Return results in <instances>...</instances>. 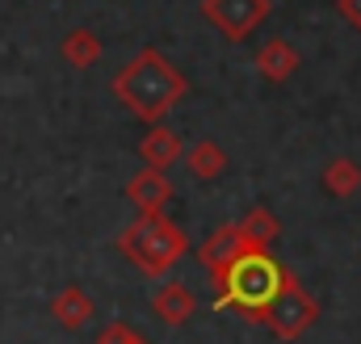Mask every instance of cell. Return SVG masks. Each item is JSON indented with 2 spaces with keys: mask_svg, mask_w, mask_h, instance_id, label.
Returning a JSON list of instances; mask_svg holds the SVG:
<instances>
[{
  "mask_svg": "<svg viewBox=\"0 0 361 344\" xmlns=\"http://www.w3.org/2000/svg\"><path fill=\"white\" fill-rule=\"evenodd\" d=\"M118 97L139 113V118H160V113H169L173 105H177V97L185 92V80H180L177 72L164 63V55H156V51H143L122 76H118Z\"/></svg>",
  "mask_w": 361,
  "mask_h": 344,
  "instance_id": "1",
  "label": "cell"
},
{
  "mask_svg": "<svg viewBox=\"0 0 361 344\" xmlns=\"http://www.w3.org/2000/svg\"><path fill=\"white\" fill-rule=\"evenodd\" d=\"M219 281H223V298H227V302H235L240 311L257 315V311H265L273 298L281 294V285H286L290 277H286L281 264L273 257H265L261 248H248Z\"/></svg>",
  "mask_w": 361,
  "mask_h": 344,
  "instance_id": "2",
  "label": "cell"
},
{
  "mask_svg": "<svg viewBox=\"0 0 361 344\" xmlns=\"http://www.w3.org/2000/svg\"><path fill=\"white\" fill-rule=\"evenodd\" d=\"M122 252L135 260L147 277H164L185 252V235L164 214H139V223L122 235Z\"/></svg>",
  "mask_w": 361,
  "mask_h": 344,
  "instance_id": "3",
  "label": "cell"
},
{
  "mask_svg": "<svg viewBox=\"0 0 361 344\" xmlns=\"http://www.w3.org/2000/svg\"><path fill=\"white\" fill-rule=\"evenodd\" d=\"M252 319H261L273 336H281V340H298V336L319 319V307H315V298H311L298 281H286L281 294L273 298L265 311H257Z\"/></svg>",
  "mask_w": 361,
  "mask_h": 344,
  "instance_id": "4",
  "label": "cell"
},
{
  "mask_svg": "<svg viewBox=\"0 0 361 344\" xmlns=\"http://www.w3.org/2000/svg\"><path fill=\"white\" fill-rule=\"evenodd\" d=\"M248 248H257V244L244 235V227H219V231L202 244V264H206L214 277H223V273L244 257Z\"/></svg>",
  "mask_w": 361,
  "mask_h": 344,
  "instance_id": "5",
  "label": "cell"
},
{
  "mask_svg": "<svg viewBox=\"0 0 361 344\" xmlns=\"http://www.w3.org/2000/svg\"><path fill=\"white\" fill-rule=\"evenodd\" d=\"M206 17H210L227 38H240L244 30H252V25L265 17V0H210V4H206Z\"/></svg>",
  "mask_w": 361,
  "mask_h": 344,
  "instance_id": "6",
  "label": "cell"
},
{
  "mask_svg": "<svg viewBox=\"0 0 361 344\" xmlns=\"http://www.w3.org/2000/svg\"><path fill=\"white\" fill-rule=\"evenodd\" d=\"M152 307H156V315L164 319V324H189L193 319V311H197V298H193V290L189 285H180V281H164L160 290H156V298H152Z\"/></svg>",
  "mask_w": 361,
  "mask_h": 344,
  "instance_id": "7",
  "label": "cell"
},
{
  "mask_svg": "<svg viewBox=\"0 0 361 344\" xmlns=\"http://www.w3.org/2000/svg\"><path fill=\"white\" fill-rule=\"evenodd\" d=\"M169 180H164V168H143L130 185H126V197L139 206V214H160V206L169 202Z\"/></svg>",
  "mask_w": 361,
  "mask_h": 344,
  "instance_id": "8",
  "label": "cell"
},
{
  "mask_svg": "<svg viewBox=\"0 0 361 344\" xmlns=\"http://www.w3.org/2000/svg\"><path fill=\"white\" fill-rule=\"evenodd\" d=\"M51 315H55L63 328H85L92 319V298L80 285H72V290H63V294L51 302Z\"/></svg>",
  "mask_w": 361,
  "mask_h": 344,
  "instance_id": "9",
  "label": "cell"
},
{
  "mask_svg": "<svg viewBox=\"0 0 361 344\" xmlns=\"http://www.w3.org/2000/svg\"><path fill=\"white\" fill-rule=\"evenodd\" d=\"M139 152H143L147 168H169V164L180 156V143H177V135H169V130H152V135L143 139Z\"/></svg>",
  "mask_w": 361,
  "mask_h": 344,
  "instance_id": "10",
  "label": "cell"
},
{
  "mask_svg": "<svg viewBox=\"0 0 361 344\" xmlns=\"http://www.w3.org/2000/svg\"><path fill=\"white\" fill-rule=\"evenodd\" d=\"M298 68V55H294V47H286V42H273L261 51V72L269 76V80H286L290 72Z\"/></svg>",
  "mask_w": 361,
  "mask_h": 344,
  "instance_id": "11",
  "label": "cell"
},
{
  "mask_svg": "<svg viewBox=\"0 0 361 344\" xmlns=\"http://www.w3.org/2000/svg\"><path fill=\"white\" fill-rule=\"evenodd\" d=\"M223 168H227V156H223L214 143H197V147L189 152V172H193V176H202V180H214Z\"/></svg>",
  "mask_w": 361,
  "mask_h": 344,
  "instance_id": "12",
  "label": "cell"
},
{
  "mask_svg": "<svg viewBox=\"0 0 361 344\" xmlns=\"http://www.w3.org/2000/svg\"><path fill=\"white\" fill-rule=\"evenodd\" d=\"M324 185H328V193L349 197V193H357L361 189V168L357 164H349V160H336L332 168L324 172Z\"/></svg>",
  "mask_w": 361,
  "mask_h": 344,
  "instance_id": "13",
  "label": "cell"
},
{
  "mask_svg": "<svg viewBox=\"0 0 361 344\" xmlns=\"http://www.w3.org/2000/svg\"><path fill=\"white\" fill-rule=\"evenodd\" d=\"M244 235L257 244V248H265L273 235H277V223H273V214L269 210H252L248 219H244Z\"/></svg>",
  "mask_w": 361,
  "mask_h": 344,
  "instance_id": "14",
  "label": "cell"
},
{
  "mask_svg": "<svg viewBox=\"0 0 361 344\" xmlns=\"http://www.w3.org/2000/svg\"><path fill=\"white\" fill-rule=\"evenodd\" d=\"M97 51H101V47H97L92 34H72V38L63 42V55H68L76 68H89L92 59H97Z\"/></svg>",
  "mask_w": 361,
  "mask_h": 344,
  "instance_id": "15",
  "label": "cell"
},
{
  "mask_svg": "<svg viewBox=\"0 0 361 344\" xmlns=\"http://www.w3.org/2000/svg\"><path fill=\"white\" fill-rule=\"evenodd\" d=\"M97 344H139V332H130L126 324H109L97 332Z\"/></svg>",
  "mask_w": 361,
  "mask_h": 344,
  "instance_id": "16",
  "label": "cell"
},
{
  "mask_svg": "<svg viewBox=\"0 0 361 344\" xmlns=\"http://www.w3.org/2000/svg\"><path fill=\"white\" fill-rule=\"evenodd\" d=\"M341 8H345V17H349V21H357V25H361V0H341Z\"/></svg>",
  "mask_w": 361,
  "mask_h": 344,
  "instance_id": "17",
  "label": "cell"
},
{
  "mask_svg": "<svg viewBox=\"0 0 361 344\" xmlns=\"http://www.w3.org/2000/svg\"><path fill=\"white\" fill-rule=\"evenodd\" d=\"M139 344H147V340H139Z\"/></svg>",
  "mask_w": 361,
  "mask_h": 344,
  "instance_id": "18",
  "label": "cell"
}]
</instances>
